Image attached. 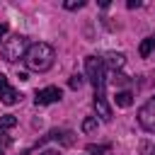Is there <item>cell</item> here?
I'll return each mask as SVG.
<instances>
[{"label":"cell","mask_w":155,"mask_h":155,"mask_svg":"<svg viewBox=\"0 0 155 155\" xmlns=\"http://www.w3.org/2000/svg\"><path fill=\"white\" fill-rule=\"evenodd\" d=\"M19 99H22V94H19V92L7 82V78L0 73V102H2V104H17Z\"/></svg>","instance_id":"cell-5"},{"label":"cell","mask_w":155,"mask_h":155,"mask_svg":"<svg viewBox=\"0 0 155 155\" xmlns=\"http://www.w3.org/2000/svg\"><path fill=\"white\" fill-rule=\"evenodd\" d=\"M53 56H56V53H53V46L39 41V44H31V46L27 48L24 63H27V68H31V70H36V73H44V70H48V68L53 65Z\"/></svg>","instance_id":"cell-1"},{"label":"cell","mask_w":155,"mask_h":155,"mask_svg":"<svg viewBox=\"0 0 155 155\" xmlns=\"http://www.w3.org/2000/svg\"><path fill=\"white\" fill-rule=\"evenodd\" d=\"M0 53H2V58H5L7 63L19 61V58L27 53V36H24V34H12L10 39H5V41H2Z\"/></svg>","instance_id":"cell-2"},{"label":"cell","mask_w":155,"mask_h":155,"mask_svg":"<svg viewBox=\"0 0 155 155\" xmlns=\"http://www.w3.org/2000/svg\"><path fill=\"white\" fill-rule=\"evenodd\" d=\"M85 70H87V78H90V82L94 85V90L97 87H104V63H102V58H97V56H87V61H85Z\"/></svg>","instance_id":"cell-3"},{"label":"cell","mask_w":155,"mask_h":155,"mask_svg":"<svg viewBox=\"0 0 155 155\" xmlns=\"http://www.w3.org/2000/svg\"><path fill=\"white\" fill-rule=\"evenodd\" d=\"M124 61H126V58H124V53H109V63H111L114 68H121V65H124Z\"/></svg>","instance_id":"cell-13"},{"label":"cell","mask_w":155,"mask_h":155,"mask_svg":"<svg viewBox=\"0 0 155 155\" xmlns=\"http://www.w3.org/2000/svg\"><path fill=\"white\" fill-rule=\"evenodd\" d=\"M94 131H97V119L94 116L82 119V133H94Z\"/></svg>","instance_id":"cell-11"},{"label":"cell","mask_w":155,"mask_h":155,"mask_svg":"<svg viewBox=\"0 0 155 155\" xmlns=\"http://www.w3.org/2000/svg\"><path fill=\"white\" fill-rule=\"evenodd\" d=\"M63 7L65 10H80V7H85V0H65Z\"/></svg>","instance_id":"cell-14"},{"label":"cell","mask_w":155,"mask_h":155,"mask_svg":"<svg viewBox=\"0 0 155 155\" xmlns=\"http://www.w3.org/2000/svg\"><path fill=\"white\" fill-rule=\"evenodd\" d=\"M126 5H128V7H131V10H133V7H140V0H128V2H126Z\"/></svg>","instance_id":"cell-16"},{"label":"cell","mask_w":155,"mask_h":155,"mask_svg":"<svg viewBox=\"0 0 155 155\" xmlns=\"http://www.w3.org/2000/svg\"><path fill=\"white\" fill-rule=\"evenodd\" d=\"M5 34H7V24H0V39H2Z\"/></svg>","instance_id":"cell-17"},{"label":"cell","mask_w":155,"mask_h":155,"mask_svg":"<svg viewBox=\"0 0 155 155\" xmlns=\"http://www.w3.org/2000/svg\"><path fill=\"white\" fill-rule=\"evenodd\" d=\"M114 102H116V107H121V109H126V107H131V104H133V94H131L128 90H124V92H116V97H114Z\"/></svg>","instance_id":"cell-9"},{"label":"cell","mask_w":155,"mask_h":155,"mask_svg":"<svg viewBox=\"0 0 155 155\" xmlns=\"http://www.w3.org/2000/svg\"><path fill=\"white\" fill-rule=\"evenodd\" d=\"M15 126H17V116H15V114H5V116H0V133L7 131V128H15Z\"/></svg>","instance_id":"cell-10"},{"label":"cell","mask_w":155,"mask_h":155,"mask_svg":"<svg viewBox=\"0 0 155 155\" xmlns=\"http://www.w3.org/2000/svg\"><path fill=\"white\" fill-rule=\"evenodd\" d=\"M109 150H111L109 145H94V143L87 145V153H90V155H107Z\"/></svg>","instance_id":"cell-12"},{"label":"cell","mask_w":155,"mask_h":155,"mask_svg":"<svg viewBox=\"0 0 155 155\" xmlns=\"http://www.w3.org/2000/svg\"><path fill=\"white\" fill-rule=\"evenodd\" d=\"M68 85H70V90H80L82 87V75H73L68 80Z\"/></svg>","instance_id":"cell-15"},{"label":"cell","mask_w":155,"mask_h":155,"mask_svg":"<svg viewBox=\"0 0 155 155\" xmlns=\"http://www.w3.org/2000/svg\"><path fill=\"white\" fill-rule=\"evenodd\" d=\"M39 155H61V153H56V150H44V153H39Z\"/></svg>","instance_id":"cell-18"},{"label":"cell","mask_w":155,"mask_h":155,"mask_svg":"<svg viewBox=\"0 0 155 155\" xmlns=\"http://www.w3.org/2000/svg\"><path fill=\"white\" fill-rule=\"evenodd\" d=\"M94 109H97V114H99L104 121H111V107L107 104L104 87H97V90H94Z\"/></svg>","instance_id":"cell-7"},{"label":"cell","mask_w":155,"mask_h":155,"mask_svg":"<svg viewBox=\"0 0 155 155\" xmlns=\"http://www.w3.org/2000/svg\"><path fill=\"white\" fill-rule=\"evenodd\" d=\"M153 51H155V34L145 36V39L140 41V46H138V53H140V58H148Z\"/></svg>","instance_id":"cell-8"},{"label":"cell","mask_w":155,"mask_h":155,"mask_svg":"<svg viewBox=\"0 0 155 155\" xmlns=\"http://www.w3.org/2000/svg\"><path fill=\"white\" fill-rule=\"evenodd\" d=\"M61 97H63V92H61L58 87H44V90H36L34 102H36V107H44V104H53V102H58Z\"/></svg>","instance_id":"cell-6"},{"label":"cell","mask_w":155,"mask_h":155,"mask_svg":"<svg viewBox=\"0 0 155 155\" xmlns=\"http://www.w3.org/2000/svg\"><path fill=\"white\" fill-rule=\"evenodd\" d=\"M138 124H140L145 131L155 133V97H150V99L138 109Z\"/></svg>","instance_id":"cell-4"}]
</instances>
